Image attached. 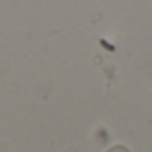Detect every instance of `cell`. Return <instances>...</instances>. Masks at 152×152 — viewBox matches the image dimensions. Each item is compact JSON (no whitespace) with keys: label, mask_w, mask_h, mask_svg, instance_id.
I'll list each match as a JSON object with an SVG mask.
<instances>
[{"label":"cell","mask_w":152,"mask_h":152,"mask_svg":"<svg viewBox=\"0 0 152 152\" xmlns=\"http://www.w3.org/2000/svg\"><path fill=\"white\" fill-rule=\"evenodd\" d=\"M107 152H129L125 147H122V145H118V147H113V148H109Z\"/></svg>","instance_id":"6da1fadb"}]
</instances>
